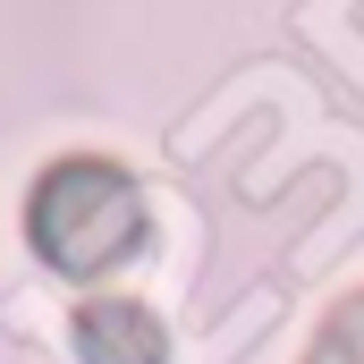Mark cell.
Returning <instances> with one entry per match:
<instances>
[{"label": "cell", "mask_w": 364, "mask_h": 364, "mask_svg": "<svg viewBox=\"0 0 364 364\" xmlns=\"http://www.w3.org/2000/svg\"><path fill=\"white\" fill-rule=\"evenodd\" d=\"M26 246L68 279H93L110 263H127L144 246V186L119 161H102V153L51 161L34 178V195H26Z\"/></svg>", "instance_id": "6da1fadb"}, {"label": "cell", "mask_w": 364, "mask_h": 364, "mask_svg": "<svg viewBox=\"0 0 364 364\" xmlns=\"http://www.w3.org/2000/svg\"><path fill=\"white\" fill-rule=\"evenodd\" d=\"M68 339H77V356H85V364H170V331H161L144 305H119V296L77 305Z\"/></svg>", "instance_id": "7a4b0ae2"}, {"label": "cell", "mask_w": 364, "mask_h": 364, "mask_svg": "<svg viewBox=\"0 0 364 364\" xmlns=\"http://www.w3.org/2000/svg\"><path fill=\"white\" fill-rule=\"evenodd\" d=\"M305 364H364V288H356V296H339V305L322 314Z\"/></svg>", "instance_id": "3957f363"}]
</instances>
